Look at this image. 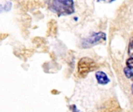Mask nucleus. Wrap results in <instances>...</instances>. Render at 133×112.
I'll use <instances>...</instances> for the list:
<instances>
[{
	"label": "nucleus",
	"instance_id": "7ed1b4c3",
	"mask_svg": "<svg viewBox=\"0 0 133 112\" xmlns=\"http://www.w3.org/2000/svg\"><path fill=\"white\" fill-rule=\"evenodd\" d=\"M106 40V34L103 32H99L93 34L91 37L85 38L82 42V47L84 48H88L92 47L103 41Z\"/></svg>",
	"mask_w": 133,
	"mask_h": 112
},
{
	"label": "nucleus",
	"instance_id": "0eeeda50",
	"mask_svg": "<svg viewBox=\"0 0 133 112\" xmlns=\"http://www.w3.org/2000/svg\"><path fill=\"white\" fill-rule=\"evenodd\" d=\"M128 54L130 56H133V37L131 38L129 45H128Z\"/></svg>",
	"mask_w": 133,
	"mask_h": 112
},
{
	"label": "nucleus",
	"instance_id": "1a4fd4ad",
	"mask_svg": "<svg viewBox=\"0 0 133 112\" xmlns=\"http://www.w3.org/2000/svg\"><path fill=\"white\" fill-rule=\"evenodd\" d=\"M72 110H73V112H79V111H78V110L77 109V107H76L75 105H73V106H72Z\"/></svg>",
	"mask_w": 133,
	"mask_h": 112
},
{
	"label": "nucleus",
	"instance_id": "9d476101",
	"mask_svg": "<svg viewBox=\"0 0 133 112\" xmlns=\"http://www.w3.org/2000/svg\"><path fill=\"white\" fill-rule=\"evenodd\" d=\"M131 92H132V94H133V84L131 86Z\"/></svg>",
	"mask_w": 133,
	"mask_h": 112
},
{
	"label": "nucleus",
	"instance_id": "f257e3e1",
	"mask_svg": "<svg viewBox=\"0 0 133 112\" xmlns=\"http://www.w3.org/2000/svg\"><path fill=\"white\" fill-rule=\"evenodd\" d=\"M49 9L59 16L70 15L75 12L74 2L71 0H56L49 3Z\"/></svg>",
	"mask_w": 133,
	"mask_h": 112
},
{
	"label": "nucleus",
	"instance_id": "9b49d317",
	"mask_svg": "<svg viewBox=\"0 0 133 112\" xmlns=\"http://www.w3.org/2000/svg\"><path fill=\"white\" fill-rule=\"evenodd\" d=\"M132 79H133V76H132Z\"/></svg>",
	"mask_w": 133,
	"mask_h": 112
},
{
	"label": "nucleus",
	"instance_id": "423d86ee",
	"mask_svg": "<svg viewBox=\"0 0 133 112\" xmlns=\"http://www.w3.org/2000/svg\"><path fill=\"white\" fill-rule=\"evenodd\" d=\"M124 74H125V76H126L127 78H131V77L133 76L132 69H129V68H128V67L124 68Z\"/></svg>",
	"mask_w": 133,
	"mask_h": 112
},
{
	"label": "nucleus",
	"instance_id": "39448f33",
	"mask_svg": "<svg viewBox=\"0 0 133 112\" xmlns=\"http://www.w3.org/2000/svg\"><path fill=\"white\" fill-rule=\"evenodd\" d=\"M11 6H12V3L10 2H6L4 5L0 4V13H2L3 11L8 12L11 9Z\"/></svg>",
	"mask_w": 133,
	"mask_h": 112
},
{
	"label": "nucleus",
	"instance_id": "6e6552de",
	"mask_svg": "<svg viewBox=\"0 0 133 112\" xmlns=\"http://www.w3.org/2000/svg\"><path fill=\"white\" fill-rule=\"evenodd\" d=\"M126 65H127V67L131 69H133V58L131 57L129 58L127 61H126Z\"/></svg>",
	"mask_w": 133,
	"mask_h": 112
},
{
	"label": "nucleus",
	"instance_id": "f03ea898",
	"mask_svg": "<svg viewBox=\"0 0 133 112\" xmlns=\"http://www.w3.org/2000/svg\"><path fill=\"white\" fill-rule=\"evenodd\" d=\"M97 65L96 62L90 58L85 57L80 59L78 65V74L82 77H85L88 75V73L96 69Z\"/></svg>",
	"mask_w": 133,
	"mask_h": 112
},
{
	"label": "nucleus",
	"instance_id": "20e7f679",
	"mask_svg": "<svg viewBox=\"0 0 133 112\" xmlns=\"http://www.w3.org/2000/svg\"><path fill=\"white\" fill-rule=\"evenodd\" d=\"M96 78L99 84H107L109 83L110 79L107 77V74L102 71H98L96 73Z\"/></svg>",
	"mask_w": 133,
	"mask_h": 112
}]
</instances>
